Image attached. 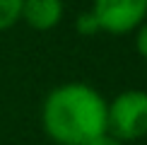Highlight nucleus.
Instances as JSON below:
<instances>
[{"label": "nucleus", "mask_w": 147, "mask_h": 145, "mask_svg": "<svg viewBox=\"0 0 147 145\" xmlns=\"http://www.w3.org/2000/svg\"><path fill=\"white\" fill-rule=\"evenodd\" d=\"M109 102L87 82H63L41 106L44 133L56 145H87L106 133Z\"/></svg>", "instance_id": "nucleus-1"}, {"label": "nucleus", "mask_w": 147, "mask_h": 145, "mask_svg": "<svg viewBox=\"0 0 147 145\" xmlns=\"http://www.w3.org/2000/svg\"><path fill=\"white\" fill-rule=\"evenodd\" d=\"M106 133L123 143L142 140L147 136V92L125 89L109 102L106 109Z\"/></svg>", "instance_id": "nucleus-2"}, {"label": "nucleus", "mask_w": 147, "mask_h": 145, "mask_svg": "<svg viewBox=\"0 0 147 145\" xmlns=\"http://www.w3.org/2000/svg\"><path fill=\"white\" fill-rule=\"evenodd\" d=\"M92 15L99 32L123 36L138 32V27L147 20V0H94Z\"/></svg>", "instance_id": "nucleus-3"}, {"label": "nucleus", "mask_w": 147, "mask_h": 145, "mask_svg": "<svg viewBox=\"0 0 147 145\" xmlns=\"http://www.w3.org/2000/svg\"><path fill=\"white\" fill-rule=\"evenodd\" d=\"M22 20L36 32H51L63 20V0H24Z\"/></svg>", "instance_id": "nucleus-4"}, {"label": "nucleus", "mask_w": 147, "mask_h": 145, "mask_svg": "<svg viewBox=\"0 0 147 145\" xmlns=\"http://www.w3.org/2000/svg\"><path fill=\"white\" fill-rule=\"evenodd\" d=\"M22 3L24 0H0V32H7L22 20Z\"/></svg>", "instance_id": "nucleus-5"}, {"label": "nucleus", "mask_w": 147, "mask_h": 145, "mask_svg": "<svg viewBox=\"0 0 147 145\" xmlns=\"http://www.w3.org/2000/svg\"><path fill=\"white\" fill-rule=\"evenodd\" d=\"M75 27H77V32L82 34V36H94V34H99V24H96L92 10L82 12V15L77 17V20H75Z\"/></svg>", "instance_id": "nucleus-6"}, {"label": "nucleus", "mask_w": 147, "mask_h": 145, "mask_svg": "<svg viewBox=\"0 0 147 145\" xmlns=\"http://www.w3.org/2000/svg\"><path fill=\"white\" fill-rule=\"evenodd\" d=\"M135 48H138V53L147 60V20L138 27V32H135Z\"/></svg>", "instance_id": "nucleus-7"}, {"label": "nucleus", "mask_w": 147, "mask_h": 145, "mask_svg": "<svg viewBox=\"0 0 147 145\" xmlns=\"http://www.w3.org/2000/svg\"><path fill=\"white\" fill-rule=\"evenodd\" d=\"M87 145H125L123 140H118V138H113L111 133H101V136H96L92 143H87Z\"/></svg>", "instance_id": "nucleus-8"}]
</instances>
